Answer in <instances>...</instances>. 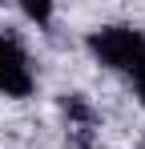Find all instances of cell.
Wrapping results in <instances>:
<instances>
[{"label":"cell","mask_w":145,"mask_h":149,"mask_svg":"<svg viewBox=\"0 0 145 149\" xmlns=\"http://www.w3.org/2000/svg\"><path fill=\"white\" fill-rule=\"evenodd\" d=\"M24 16H32V20H48L52 8H48V4H24Z\"/></svg>","instance_id":"obj_4"},{"label":"cell","mask_w":145,"mask_h":149,"mask_svg":"<svg viewBox=\"0 0 145 149\" xmlns=\"http://www.w3.org/2000/svg\"><path fill=\"white\" fill-rule=\"evenodd\" d=\"M61 105H65V117H69V121L77 125L81 133H89V129L97 125V113L89 109V105H85V97H81V93H69V97L61 101Z\"/></svg>","instance_id":"obj_3"},{"label":"cell","mask_w":145,"mask_h":149,"mask_svg":"<svg viewBox=\"0 0 145 149\" xmlns=\"http://www.w3.org/2000/svg\"><path fill=\"white\" fill-rule=\"evenodd\" d=\"M89 52L105 69L125 77H137L145 73V32L141 28H129V24H105L89 36Z\"/></svg>","instance_id":"obj_1"},{"label":"cell","mask_w":145,"mask_h":149,"mask_svg":"<svg viewBox=\"0 0 145 149\" xmlns=\"http://www.w3.org/2000/svg\"><path fill=\"white\" fill-rule=\"evenodd\" d=\"M36 85L28 52L20 49V40H12L8 32H0V93L4 97H28Z\"/></svg>","instance_id":"obj_2"},{"label":"cell","mask_w":145,"mask_h":149,"mask_svg":"<svg viewBox=\"0 0 145 149\" xmlns=\"http://www.w3.org/2000/svg\"><path fill=\"white\" fill-rule=\"evenodd\" d=\"M137 97H141V105H145V73L137 77Z\"/></svg>","instance_id":"obj_5"},{"label":"cell","mask_w":145,"mask_h":149,"mask_svg":"<svg viewBox=\"0 0 145 149\" xmlns=\"http://www.w3.org/2000/svg\"><path fill=\"white\" fill-rule=\"evenodd\" d=\"M85 149H89V145H85Z\"/></svg>","instance_id":"obj_6"}]
</instances>
